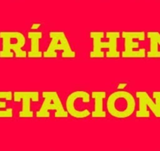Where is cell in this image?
Wrapping results in <instances>:
<instances>
[{
	"label": "cell",
	"instance_id": "4fadbf2b",
	"mask_svg": "<svg viewBox=\"0 0 160 151\" xmlns=\"http://www.w3.org/2000/svg\"><path fill=\"white\" fill-rule=\"evenodd\" d=\"M13 98V93L11 91H0V117H12L13 115V110L12 108L6 110H2L7 107V102H2L1 100L5 99L7 101H11Z\"/></svg>",
	"mask_w": 160,
	"mask_h": 151
},
{
	"label": "cell",
	"instance_id": "5bb4252c",
	"mask_svg": "<svg viewBox=\"0 0 160 151\" xmlns=\"http://www.w3.org/2000/svg\"><path fill=\"white\" fill-rule=\"evenodd\" d=\"M127 86V83H120V84L118 85V87H117V88H118V90H121V89L125 88Z\"/></svg>",
	"mask_w": 160,
	"mask_h": 151
},
{
	"label": "cell",
	"instance_id": "3957f363",
	"mask_svg": "<svg viewBox=\"0 0 160 151\" xmlns=\"http://www.w3.org/2000/svg\"><path fill=\"white\" fill-rule=\"evenodd\" d=\"M42 97L44 98V102L39 110L37 111L36 117L38 118L50 117V110H55V117L63 118L68 117L67 111L64 109L61 102L58 92L56 91H43Z\"/></svg>",
	"mask_w": 160,
	"mask_h": 151
},
{
	"label": "cell",
	"instance_id": "ba28073f",
	"mask_svg": "<svg viewBox=\"0 0 160 151\" xmlns=\"http://www.w3.org/2000/svg\"><path fill=\"white\" fill-rule=\"evenodd\" d=\"M122 37L125 39V50L122 54V58H145V49H140L138 51L133 50L134 48L139 47V44L133 41V39L144 41L145 39L144 32H122Z\"/></svg>",
	"mask_w": 160,
	"mask_h": 151
},
{
	"label": "cell",
	"instance_id": "9c48e42d",
	"mask_svg": "<svg viewBox=\"0 0 160 151\" xmlns=\"http://www.w3.org/2000/svg\"><path fill=\"white\" fill-rule=\"evenodd\" d=\"M14 102H22V109L20 111L19 117L21 118L33 117L34 112L31 110V102L39 101L38 91H15L13 93Z\"/></svg>",
	"mask_w": 160,
	"mask_h": 151
},
{
	"label": "cell",
	"instance_id": "8fae6325",
	"mask_svg": "<svg viewBox=\"0 0 160 151\" xmlns=\"http://www.w3.org/2000/svg\"><path fill=\"white\" fill-rule=\"evenodd\" d=\"M42 32H29L28 38L32 40L31 50L28 52V58H42V54L39 50V39L42 38Z\"/></svg>",
	"mask_w": 160,
	"mask_h": 151
},
{
	"label": "cell",
	"instance_id": "52a82bcc",
	"mask_svg": "<svg viewBox=\"0 0 160 151\" xmlns=\"http://www.w3.org/2000/svg\"><path fill=\"white\" fill-rule=\"evenodd\" d=\"M78 98H81L83 102L89 103L90 102V95L88 92L84 91H76L68 95L65 102V107L69 115L77 119H82L91 115V112L89 109L78 110L75 107V101Z\"/></svg>",
	"mask_w": 160,
	"mask_h": 151
},
{
	"label": "cell",
	"instance_id": "277c9868",
	"mask_svg": "<svg viewBox=\"0 0 160 151\" xmlns=\"http://www.w3.org/2000/svg\"><path fill=\"white\" fill-rule=\"evenodd\" d=\"M0 38L2 39V49L0 51V58H13V50L17 58H26L27 52L22 50V47H24L26 39L24 35L20 32L16 42L12 41V32H0Z\"/></svg>",
	"mask_w": 160,
	"mask_h": 151
},
{
	"label": "cell",
	"instance_id": "7c38bea8",
	"mask_svg": "<svg viewBox=\"0 0 160 151\" xmlns=\"http://www.w3.org/2000/svg\"><path fill=\"white\" fill-rule=\"evenodd\" d=\"M148 37L150 39V50L148 52V58H160V51L158 46L160 45V33L158 32H149Z\"/></svg>",
	"mask_w": 160,
	"mask_h": 151
},
{
	"label": "cell",
	"instance_id": "5b68a950",
	"mask_svg": "<svg viewBox=\"0 0 160 151\" xmlns=\"http://www.w3.org/2000/svg\"><path fill=\"white\" fill-rule=\"evenodd\" d=\"M50 35L51 38V42L47 50L43 53V58H57V50H62V58H75V52L71 48L68 40L64 32H50Z\"/></svg>",
	"mask_w": 160,
	"mask_h": 151
},
{
	"label": "cell",
	"instance_id": "6da1fadb",
	"mask_svg": "<svg viewBox=\"0 0 160 151\" xmlns=\"http://www.w3.org/2000/svg\"><path fill=\"white\" fill-rule=\"evenodd\" d=\"M136 107L134 97L127 91H117L111 94L107 100V109L109 114L118 119L131 116Z\"/></svg>",
	"mask_w": 160,
	"mask_h": 151
},
{
	"label": "cell",
	"instance_id": "30bf717a",
	"mask_svg": "<svg viewBox=\"0 0 160 151\" xmlns=\"http://www.w3.org/2000/svg\"><path fill=\"white\" fill-rule=\"evenodd\" d=\"M92 98L94 99V110L91 112L93 118L106 117V112L103 110V101L106 97L105 91H93Z\"/></svg>",
	"mask_w": 160,
	"mask_h": 151
},
{
	"label": "cell",
	"instance_id": "7a4b0ae2",
	"mask_svg": "<svg viewBox=\"0 0 160 151\" xmlns=\"http://www.w3.org/2000/svg\"><path fill=\"white\" fill-rule=\"evenodd\" d=\"M90 37L93 39V50L90 52V57L91 58H104V55L101 49L108 48L107 58H119L120 53L117 50V39L119 37L118 32H107V37L109 39L108 42L102 43L101 39L104 37V32H91Z\"/></svg>",
	"mask_w": 160,
	"mask_h": 151
},
{
	"label": "cell",
	"instance_id": "8992f818",
	"mask_svg": "<svg viewBox=\"0 0 160 151\" xmlns=\"http://www.w3.org/2000/svg\"><path fill=\"white\" fill-rule=\"evenodd\" d=\"M137 98H139V109L137 111L136 117L139 118L150 117V112L147 108H150L153 114L156 117L160 118V91H154L153 97L155 103L152 101L148 94L146 91H137Z\"/></svg>",
	"mask_w": 160,
	"mask_h": 151
}]
</instances>
